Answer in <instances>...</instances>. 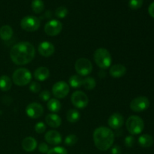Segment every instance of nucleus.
<instances>
[{
    "instance_id": "obj_4",
    "label": "nucleus",
    "mask_w": 154,
    "mask_h": 154,
    "mask_svg": "<svg viewBox=\"0 0 154 154\" xmlns=\"http://www.w3.org/2000/svg\"><path fill=\"white\" fill-rule=\"evenodd\" d=\"M126 126L129 133L138 135L144 129V123L142 119L138 116H131L126 120Z\"/></svg>"
},
{
    "instance_id": "obj_7",
    "label": "nucleus",
    "mask_w": 154,
    "mask_h": 154,
    "mask_svg": "<svg viewBox=\"0 0 154 154\" xmlns=\"http://www.w3.org/2000/svg\"><path fill=\"white\" fill-rule=\"evenodd\" d=\"M75 70L80 76H87L91 73L93 65L91 62L86 58H80L75 63Z\"/></svg>"
},
{
    "instance_id": "obj_29",
    "label": "nucleus",
    "mask_w": 154,
    "mask_h": 154,
    "mask_svg": "<svg viewBox=\"0 0 154 154\" xmlns=\"http://www.w3.org/2000/svg\"><path fill=\"white\" fill-rule=\"evenodd\" d=\"M144 0H129V6L132 10H138L142 6Z\"/></svg>"
},
{
    "instance_id": "obj_19",
    "label": "nucleus",
    "mask_w": 154,
    "mask_h": 154,
    "mask_svg": "<svg viewBox=\"0 0 154 154\" xmlns=\"http://www.w3.org/2000/svg\"><path fill=\"white\" fill-rule=\"evenodd\" d=\"M49 69L46 67H39L35 71L34 77L36 80L39 81H44L49 78Z\"/></svg>"
},
{
    "instance_id": "obj_21",
    "label": "nucleus",
    "mask_w": 154,
    "mask_h": 154,
    "mask_svg": "<svg viewBox=\"0 0 154 154\" xmlns=\"http://www.w3.org/2000/svg\"><path fill=\"white\" fill-rule=\"evenodd\" d=\"M13 35V29L10 26L5 25L0 28V38L4 41H8Z\"/></svg>"
},
{
    "instance_id": "obj_28",
    "label": "nucleus",
    "mask_w": 154,
    "mask_h": 154,
    "mask_svg": "<svg viewBox=\"0 0 154 154\" xmlns=\"http://www.w3.org/2000/svg\"><path fill=\"white\" fill-rule=\"evenodd\" d=\"M68 9L64 6H60L57 8V10L55 11V15L58 18H65L68 14Z\"/></svg>"
},
{
    "instance_id": "obj_38",
    "label": "nucleus",
    "mask_w": 154,
    "mask_h": 154,
    "mask_svg": "<svg viewBox=\"0 0 154 154\" xmlns=\"http://www.w3.org/2000/svg\"><path fill=\"white\" fill-rule=\"evenodd\" d=\"M148 13L152 17L154 18V2L150 5L148 8Z\"/></svg>"
},
{
    "instance_id": "obj_13",
    "label": "nucleus",
    "mask_w": 154,
    "mask_h": 154,
    "mask_svg": "<svg viewBox=\"0 0 154 154\" xmlns=\"http://www.w3.org/2000/svg\"><path fill=\"white\" fill-rule=\"evenodd\" d=\"M108 126L114 129H118L123 126L124 123V119L123 117L119 113H114L108 120Z\"/></svg>"
},
{
    "instance_id": "obj_31",
    "label": "nucleus",
    "mask_w": 154,
    "mask_h": 154,
    "mask_svg": "<svg viewBox=\"0 0 154 154\" xmlns=\"http://www.w3.org/2000/svg\"><path fill=\"white\" fill-rule=\"evenodd\" d=\"M47 154H68L67 150L63 147H56L49 150Z\"/></svg>"
},
{
    "instance_id": "obj_10",
    "label": "nucleus",
    "mask_w": 154,
    "mask_h": 154,
    "mask_svg": "<svg viewBox=\"0 0 154 154\" xmlns=\"http://www.w3.org/2000/svg\"><path fill=\"white\" fill-rule=\"evenodd\" d=\"M54 96L58 99H63L66 97L69 93V86L64 81H59L54 84L52 87Z\"/></svg>"
},
{
    "instance_id": "obj_23",
    "label": "nucleus",
    "mask_w": 154,
    "mask_h": 154,
    "mask_svg": "<svg viewBox=\"0 0 154 154\" xmlns=\"http://www.w3.org/2000/svg\"><path fill=\"white\" fill-rule=\"evenodd\" d=\"M48 110L53 113H57L61 109V103L56 99H50L47 104Z\"/></svg>"
},
{
    "instance_id": "obj_26",
    "label": "nucleus",
    "mask_w": 154,
    "mask_h": 154,
    "mask_svg": "<svg viewBox=\"0 0 154 154\" xmlns=\"http://www.w3.org/2000/svg\"><path fill=\"white\" fill-rule=\"evenodd\" d=\"M32 9L36 14H40L45 8V4L42 0H32Z\"/></svg>"
},
{
    "instance_id": "obj_2",
    "label": "nucleus",
    "mask_w": 154,
    "mask_h": 154,
    "mask_svg": "<svg viewBox=\"0 0 154 154\" xmlns=\"http://www.w3.org/2000/svg\"><path fill=\"white\" fill-rule=\"evenodd\" d=\"M93 141L99 150L105 151L111 148L114 141V135L109 128L101 126L93 132Z\"/></svg>"
},
{
    "instance_id": "obj_1",
    "label": "nucleus",
    "mask_w": 154,
    "mask_h": 154,
    "mask_svg": "<svg viewBox=\"0 0 154 154\" xmlns=\"http://www.w3.org/2000/svg\"><path fill=\"white\" fill-rule=\"evenodd\" d=\"M35 50L31 43L27 42H20L12 47L10 57L12 62L18 66L28 64L34 59Z\"/></svg>"
},
{
    "instance_id": "obj_33",
    "label": "nucleus",
    "mask_w": 154,
    "mask_h": 154,
    "mask_svg": "<svg viewBox=\"0 0 154 154\" xmlns=\"http://www.w3.org/2000/svg\"><path fill=\"white\" fill-rule=\"evenodd\" d=\"M135 138L133 136H132V135H129L124 140L125 145L127 147H132L134 146V144H135Z\"/></svg>"
},
{
    "instance_id": "obj_16",
    "label": "nucleus",
    "mask_w": 154,
    "mask_h": 154,
    "mask_svg": "<svg viewBox=\"0 0 154 154\" xmlns=\"http://www.w3.org/2000/svg\"><path fill=\"white\" fill-rule=\"evenodd\" d=\"M109 73L113 78H121L126 73V68L121 64L114 65L110 69Z\"/></svg>"
},
{
    "instance_id": "obj_3",
    "label": "nucleus",
    "mask_w": 154,
    "mask_h": 154,
    "mask_svg": "<svg viewBox=\"0 0 154 154\" xmlns=\"http://www.w3.org/2000/svg\"><path fill=\"white\" fill-rule=\"evenodd\" d=\"M94 60L99 68L102 69H106L111 65L112 58L108 50L101 48L95 51Z\"/></svg>"
},
{
    "instance_id": "obj_15",
    "label": "nucleus",
    "mask_w": 154,
    "mask_h": 154,
    "mask_svg": "<svg viewBox=\"0 0 154 154\" xmlns=\"http://www.w3.org/2000/svg\"><path fill=\"white\" fill-rule=\"evenodd\" d=\"M45 141L52 145H57L62 142V136L57 131L51 130L45 134Z\"/></svg>"
},
{
    "instance_id": "obj_12",
    "label": "nucleus",
    "mask_w": 154,
    "mask_h": 154,
    "mask_svg": "<svg viewBox=\"0 0 154 154\" xmlns=\"http://www.w3.org/2000/svg\"><path fill=\"white\" fill-rule=\"evenodd\" d=\"M26 113L27 116H29L31 118L37 119L39 118L41 116H42L44 113V108L40 104L32 102L26 107Z\"/></svg>"
},
{
    "instance_id": "obj_30",
    "label": "nucleus",
    "mask_w": 154,
    "mask_h": 154,
    "mask_svg": "<svg viewBox=\"0 0 154 154\" xmlns=\"http://www.w3.org/2000/svg\"><path fill=\"white\" fill-rule=\"evenodd\" d=\"M78 141V137L75 135H69L65 139V144L67 146H73Z\"/></svg>"
},
{
    "instance_id": "obj_5",
    "label": "nucleus",
    "mask_w": 154,
    "mask_h": 154,
    "mask_svg": "<svg viewBox=\"0 0 154 154\" xmlns=\"http://www.w3.org/2000/svg\"><path fill=\"white\" fill-rule=\"evenodd\" d=\"M14 83L17 86H26L31 81L32 75L29 71L24 68L18 69L14 72L12 76Z\"/></svg>"
},
{
    "instance_id": "obj_8",
    "label": "nucleus",
    "mask_w": 154,
    "mask_h": 154,
    "mask_svg": "<svg viewBox=\"0 0 154 154\" xmlns=\"http://www.w3.org/2000/svg\"><path fill=\"white\" fill-rule=\"evenodd\" d=\"M150 106V101L145 96H138L135 98L130 103V108L135 112L145 111Z\"/></svg>"
},
{
    "instance_id": "obj_20",
    "label": "nucleus",
    "mask_w": 154,
    "mask_h": 154,
    "mask_svg": "<svg viewBox=\"0 0 154 154\" xmlns=\"http://www.w3.org/2000/svg\"><path fill=\"white\" fill-rule=\"evenodd\" d=\"M138 144L140 146L144 148L151 147L153 144V138L151 135L148 134H144V135H141L138 138Z\"/></svg>"
},
{
    "instance_id": "obj_32",
    "label": "nucleus",
    "mask_w": 154,
    "mask_h": 154,
    "mask_svg": "<svg viewBox=\"0 0 154 154\" xmlns=\"http://www.w3.org/2000/svg\"><path fill=\"white\" fill-rule=\"evenodd\" d=\"M35 130L37 133L41 134V133H43V132H45L46 130V126L44 123L42 122H39V123H36V125L35 126Z\"/></svg>"
},
{
    "instance_id": "obj_11",
    "label": "nucleus",
    "mask_w": 154,
    "mask_h": 154,
    "mask_svg": "<svg viewBox=\"0 0 154 154\" xmlns=\"http://www.w3.org/2000/svg\"><path fill=\"white\" fill-rule=\"evenodd\" d=\"M63 29V25L60 21L57 20H51L45 26V32L48 35L56 36L60 34Z\"/></svg>"
},
{
    "instance_id": "obj_9",
    "label": "nucleus",
    "mask_w": 154,
    "mask_h": 154,
    "mask_svg": "<svg viewBox=\"0 0 154 154\" xmlns=\"http://www.w3.org/2000/svg\"><path fill=\"white\" fill-rule=\"evenodd\" d=\"M72 104L78 108H84L89 103V99L87 95L82 91H75L71 98Z\"/></svg>"
},
{
    "instance_id": "obj_22",
    "label": "nucleus",
    "mask_w": 154,
    "mask_h": 154,
    "mask_svg": "<svg viewBox=\"0 0 154 154\" xmlns=\"http://www.w3.org/2000/svg\"><path fill=\"white\" fill-rule=\"evenodd\" d=\"M12 82L11 78L7 75L0 77V90L2 91H8L11 88Z\"/></svg>"
},
{
    "instance_id": "obj_37",
    "label": "nucleus",
    "mask_w": 154,
    "mask_h": 154,
    "mask_svg": "<svg viewBox=\"0 0 154 154\" xmlns=\"http://www.w3.org/2000/svg\"><path fill=\"white\" fill-rule=\"evenodd\" d=\"M111 154H121V148L120 146L114 145L111 150Z\"/></svg>"
},
{
    "instance_id": "obj_24",
    "label": "nucleus",
    "mask_w": 154,
    "mask_h": 154,
    "mask_svg": "<svg viewBox=\"0 0 154 154\" xmlns=\"http://www.w3.org/2000/svg\"><path fill=\"white\" fill-rule=\"evenodd\" d=\"M83 81H84V78H82V77L80 75H72L69 78V82L71 87H72L73 88H79L83 85Z\"/></svg>"
},
{
    "instance_id": "obj_18",
    "label": "nucleus",
    "mask_w": 154,
    "mask_h": 154,
    "mask_svg": "<svg viewBox=\"0 0 154 154\" xmlns=\"http://www.w3.org/2000/svg\"><path fill=\"white\" fill-rule=\"evenodd\" d=\"M45 121L48 126L53 128L59 127L62 123V120L60 116L55 114H48L45 117Z\"/></svg>"
},
{
    "instance_id": "obj_25",
    "label": "nucleus",
    "mask_w": 154,
    "mask_h": 154,
    "mask_svg": "<svg viewBox=\"0 0 154 154\" xmlns=\"http://www.w3.org/2000/svg\"><path fill=\"white\" fill-rule=\"evenodd\" d=\"M80 115L79 111H77L76 109H70L67 112V115H66V118L67 120L70 123H76L80 120Z\"/></svg>"
},
{
    "instance_id": "obj_17",
    "label": "nucleus",
    "mask_w": 154,
    "mask_h": 154,
    "mask_svg": "<svg viewBox=\"0 0 154 154\" xmlns=\"http://www.w3.org/2000/svg\"><path fill=\"white\" fill-rule=\"evenodd\" d=\"M37 147V141L32 137H26L23 140L22 147L25 151L32 152Z\"/></svg>"
},
{
    "instance_id": "obj_27",
    "label": "nucleus",
    "mask_w": 154,
    "mask_h": 154,
    "mask_svg": "<svg viewBox=\"0 0 154 154\" xmlns=\"http://www.w3.org/2000/svg\"><path fill=\"white\" fill-rule=\"evenodd\" d=\"M82 86H84V88L87 90H91L96 87V81L92 77H87V78H84Z\"/></svg>"
},
{
    "instance_id": "obj_34",
    "label": "nucleus",
    "mask_w": 154,
    "mask_h": 154,
    "mask_svg": "<svg viewBox=\"0 0 154 154\" xmlns=\"http://www.w3.org/2000/svg\"><path fill=\"white\" fill-rule=\"evenodd\" d=\"M41 88H42V87H41L40 84L38 82H35V81L34 82H32L29 85V90H31L32 93H38L41 90Z\"/></svg>"
},
{
    "instance_id": "obj_14",
    "label": "nucleus",
    "mask_w": 154,
    "mask_h": 154,
    "mask_svg": "<svg viewBox=\"0 0 154 154\" xmlns=\"http://www.w3.org/2000/svg\"><path fill=\"white\" fill-rule=\"evenodd\" d=\"M55 48L53 44L49 42H43L38 45V52L45 57H49L54 54Z\"/></svg>"
},
{
    "instance_id": "obj_35",
    "label": "nucleus",
    "mask_w": 154,
    "mask_h": 154,
    "mask_svg": "<svg viewBox=\"0 0 154 154\" xmlns=\"http://www.w3.org/2000/svg\"><path fill=\"white\" fill-rule=\"evenodd\" d=\"M39 98H40L42 101H44V102L49 101L50 98H51V93H50L48 90H43V91L40 93Z\"/></svg>"
},
{
    "instance_id": "obj_36",
    "label": "nucleus",
    "mask_w": 154,
    "mask_h": 154,
    "mask_svg": "<svg viewBox=\"0 0 154 154\" xmlns=\"http://www.w3.org/2000/svg\"><path fill=\"white\" fill-rule=\"evenodd\" d=\"M38 150L42 153H48V152L49 151V147H48V144L46 143L42 142L39 144Z\"/></svg>"
},
{
    "instance_id": "obj_6",
    "label": "nucleus",
    "mask_w": 154,
    "mask_h": 154,
    "mask_svg": "<svg viewBox=\"0 0 154 154\" xmlns=\"http://www.w3.org/2000/svg\"><path fill=\"white\" fill-rule=\"evenodd\" d=\"M40 20L34 16H26L20 21V26L27 32H35L40 27Z\"/></svg>"
}]
</instances>
